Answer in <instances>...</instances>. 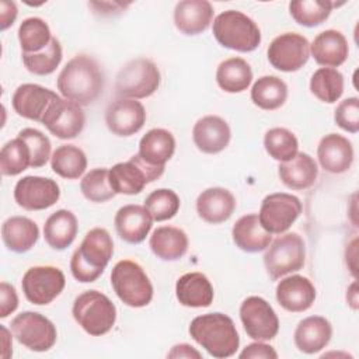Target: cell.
Instances as JSON below:
<instances>
[{"instance_id":"cell-1","label":"cell","mask_w":359,"mask_h":359,"mask_svg":"<svg viewBox=\"0 0 359 359\" xmlns=\"http://www.w3.org/2000/svg\"><path fill=\"white\" fill-rule=\"evenodd\" d=\"M105 76L98 62L84 53L73 56L60 70L56 87L63 98L86 107L104 91Z\"/></svg>"},{"instance_id":"cell-2","label":"cell","mask_w":359,"mask_h":359,"mask_svg":"<svg viewBox=\"0 0 359 359\" xmlns=\"http://www.w3.org/2000/svg\"><path fill=\"white\" fill-rule=\"evenodd\" d=\"M191 338L210 356L224 359L236 355L240 337L234 321L224 313H206L195 317L188 328Z\"/></svg>"},{"instance_id":"cell-3","label":"cell","mask_w":359,"mask_h":359,"mask_svg":"<svg viewBox=\"0 0 359 359\" xmlns=\"http://www.w3.org/2000/svg\"><path fill=\"white\" fill-rule=\"evenodd\" d=\"M114 255V241L104 227H94L86 233L80 247L70 258V272L81 283L97 280Z\"/></svg>"},{"instance_id":"cell-4","label":"cell","mask_w":359,"mask_h":359,"mask_svg":"<svg viewBox=\"0 0 359 359\" xmlns=\"http://www.w3.org/2000/svg\"><path fill=\"white\" fill-rule=\"evenodd\" d=\"M212 31L215 39L231 50L247 53L261 43V29L257 22L237 10H226L216 15Z\"/></svg>"},{"instance_id":"cell-5","label":"cell","mask_w":359,"mask_h":359,"mask_svg":"<svg viewBox=\"0 0 359 359\" xmlns=\"http://www.w3.org/2000/svg\"><path fill=\"white\" fill-rule=\"evenodd\" d=\"M74 321L91 337L105 335L116 321V307L111 299L98 290L80 293L72 307Z\"/></svg>"},{"instance_id":"cell-6","label":"cell","mask_w":359,"mask_h":359,"mask_svg":"<svg viewBox=\"0 0 359 359\" xmlns=\"http://www.w3.org/2000/svg\"><path fill=\"white\" fill-rule=\"evenodd\" d=\"M111 285L119 300L129 307H144L153 299L154 290L147 273L132 259H121L114 265Z\"/></svg>"},{"instance_id":"cell-7","label":"cell","mask_w":359,"mask_h":359,"mask_svg":"<svg viewBox=\"0 0 359 359\" xmlns=\"http://www.w3.org/2000/svg\"><path fill=\"white\" fill-rule=\"evenodd\" d=\"M160 81L161 74L157 65L147 57H136L118 72L115 94L118 98H147L157 91Z\"/></svg>"},{"instance_id":"cell-8","label":"cell","mask_w":359,"mask_h":359,"mask_svg":"<svg viewBox=\"0 0 359 359\" xmlns=\"http://www.w3.org/2000/svg\"><path fill=\"white\" fill-rule=\"evenodd\" d=\"M306 262V244L297 233H283L268 245L264 265L272 280L300 271Z\"/></svg>"},{"instance_id":"cell-9","label":"cell","mask_w":359,"mask_h":359,"mask_svg":"<svg viewBox=\"0 0 359 359\" xmlns=\"http://www.w3.org/2000/svg\"><path fill=\"white\" fill-rule=\"evenodd\" d=\"M164 165L147 164L139 154H133L128 161L116 163L109 168V185L115 194L137 195L150 182L164 174Z\"/></svg>"},{"instance_id":"cell-10","label":"cell","mask_w":359,"mask_h":359,"mask_svg":"<svg viewBox=\"0 0 359 359\" xmlns=\"http://www.w3.org/2000/svg\"><path fill=\"white\" fill-rule=\"evenodd\" d=\"M10 325L15 339L29 351L46 352L56 344V327L41 313L22 311L11 320Z\"/></svg>"},{"instance_id":"cell-11","label":"cell","mask_w":359,"mask_h":359,"mask_svg":"<svg viewBox=\"0 0 359 359\" xmlns=\"http://www.w3.org/2000/svg\"><path fill=\"white\" fill-rule=\"evenodd\" d=\"M65 273L52 265H35L25 271L21 287L25 299L35 306L52 303L65 289Z\"/></svg>"},{"instance_id":"cell-12","label":"cell","mask_w":359,"mask_h":359,"mask_svg":"<svg viewBox=\"0 0 359 359\" xmlns=\"http://www.w3.org/2000/svg\"><path fill=\"white\" fill-rule=\"evenodd\" d=\"M302 209L303 206L297 196L286 192H275L262 199L258 219L268 233L283 234L299 219Z\"/></svg>"},{"instance_id":"cell-13","label":"cell","mask_w":359,"mask_h":359,"mask_svg":"<svg viewBox=\"0 0 359 359\" xmlns=\"http://www.w3.org/2000/svg\"><path fill=\"white\" fill-rule=\"evenodd\" d=\"M240 320L245 334L255 341H271L279 332V318L273 307L261 296H248L243 300Z\"/></svg>"},{"instance_id":"cell-14","label":"cell","mask_w":359,"mask_h":359,"mask_svg":"<svg viewBox=\"0 0 359 359\" xmlns=\"http://www.w3.org/2000/svg\"><path fill=\"white\" fill-rule=\"evenodd\" d=\"M266 56L276 70L285 73L297 72L309 62L310 42L302 34L283 32L272 39Z\"/></svg>"},{"instance_id":"cell-15","label":"cell","mask_w":359,"mask_h":359,"mask_svg":"<svg viewBox=\"0 0 359 359\" xmlns=\"http://www.w3.org/2000/svg\"><path fill=\"white\" fill-rule=\"evenodd\" d=\"M60 198L57 182L48 177L25 175L14 187V201L25 210H45Z\"/></svg>"},{"instance_id":"cell-16","label":"cell","mask_w":359,"mask_h":359,"mask_svg":"<svg viewBox=\"0 0 359 359\" xmlns=\"http://www.w3.org/2000/svg\"><path fill=\"white\" fill-rule=\"evenodd\" d=\"M41 123L55 137L69 140L74 139L83 132L86 125V115L80 105L59 97L52 102Z\"/></svg>"},{"instance_id":"cell-17","label":"cell","mask_w":359,"mask_h":359,"mask_svg":"<svg viewBox=\"0 0 359 359\" xmlns=\"http://www.w3.org/2000/svg\"><path fill=\"white\" fill-rule=\"evenodd\" d=\"M146 109L137 100L116 98L105 109L108 130L121 137L137 133L146 123Z\"/></svg>"},{"instance_id":"cell-18","label":"cell","mask_w":359,"mask_h":359,"mask_svg":"<svg viewBox=\"0 0 359 359\" xmlns=\"http://www.w3.org/2000/svg\"><path fill=\"white\" fill-rule=\"evenodd\" d=\"M59 95L39 84L25 83L15 88L11 97V105L14 112L25 119L42 122L43 115Z\"/></svg>"},{"instance_id":"cell-19","label":"cell","mask_w":359,"mask_h":359,"mask_svg":"<svg viewBox=\"0 0 359 359\" xmlns=\"http://www.w3.org/2000/svg\"><path fill=\"white\" fill-rule=\"evenodd\" d=\"M231 139L229 123L217 115H206L198 119L192 128V140L196 149L205 154L223 151Z\"/></svg>"},{"instance_id":"cell-20","label":"cell","mask_w":359,"mask_h":359,"mask_svg":"<svg viewBox=\"0 0 359 359\" xmlns=\"http://www.w3.org/2000/svg\"><path fill=\"white\" fill-rule=\"evenodd\" d=\"M275 296L282 309L290 313H303L309 310L316 300V287L311 280L303 275H290L279 280Z\"/></svg>"},{"instance_id":"cell-21","label":"cell","mask_w":359,"mask_h":359,"mask_svg":"<svg viewBox=\"0 0 359 359\" xmlns=\"http://www.w3.org/2000/svg\"><path fill=\"white\" fill-rule=\"evenodd\" d=\"M353 147L348 137L328 133L317 146V158L321 168L330 174L346 172L353 163Z\"/></svg>"},{"instance_id":"cell-22","label":"cell","mask_w":359,"mask_h":359,"mask_svg":"<svg viewBox=\"0 0 359 359\" xmlns=\"http://www.w3.org/2000/svg\"><path fill=\"white\" fill-rule=\"evenodd\" d=\"M153 219L147 209L142 205H125L118 209L114 224L118 236L129 244H140L149 236Z\"/></svg>"},{"instance_id":"cell-23","label":"cell","mask_w":359,"mask_h":359,"mask_svg":"<svg viewBox=\"0 0 359 359\" xmlns=\"http://www.w3.org/2000/svg\"><path fill=\"white\" fill-rule=\"evenodd\" d=\"M236 206L234 195L222 187L208 188L196 198V213L209 224H219L229 220Z\"/></svg>"},{"instance_id":"cell-24","label":"cell","mask_w":359,"mask_h":359,"mask_svg":"<svg viewBox=\"0 0 359 359\" xmlns=\"http://www.w3.org/2000/svg\"><path fill=\"white\" fill-rule=\"evenodd\" d=\"M213 20V7L208 0H182L174 8V25L184 35L205 32Z\"/></svg>"},{"instance_id":"cell-25","label":"cell","mask_w":359,"mask_h":359,"mask_svg":"<svg viewBox=\"0 0 359 359\" xmlns=\"http://www.w3.org/2000/svg\"><path fill=\"white\" fill-rule=\"evenodd\" d=\"M331 337V323L323 316H310L299 321L293 334V341L300 352L314 355L330 344Z\"/></svg>"},{"instance_id":"cell-26","label":"cell","mask_w":359,"mask_h":359,"mask_svg":"<svg viewBox=\"0 0 359 359\" xmlns=\"http://www.w3.org/2000/svg\"><path fill=\"white\" fill-rule=\"evenodd\" d=\"M310 55L323 67H338L344 65L349 55L345 35L337 29L320 32L310 43Z\"/></svg>"},{"instance_id":"cell-27","label":"cell","mask_w":359,"mask_h":359,"mask_svg":"<svg viewBox=\"0 0 359 359\" xmlns=\"http://www.w3.org/2000/svg\"><path fill=\"white\" fill-rule=\"evenodd\" d=\"M175 297L185 307H209L213 302L215 290L205 273L188 272L177 279Z\"/></svg>"},{"instance_id":"cell-28","label":"cell","mask_w":359,"mask_h":359,"mask_svg":"<svg viewBox=\"0 0 359 359\" xmlns=\"http://www.w3.org/2000/svg\"><path fill=\"white\" fill-rule=\"evenodd\" d=\"M278 175L289 189L303 191L313 187L317 181L318 167L310 154L299 151L293 158L279 163Z\"/></svg>"},{"instance_id":"cell-29","label":"cell","mask_w":359,"mask_h":359,"mask_svg":"<svg viewBox=\"0 0 359 359\" xmlns=\"http://www.w3.org/2000/svg\"><path fill=\"white\" fill-rule=\"evenodd\" d=\"M39 238L38 224L25 216H11L1 224V240L8 251L24 254Z\"/></svg>"},{"instance_id":"cell-30","label":"cell","mask_w":359,"mask_h":359,"mask_svg":"<svg viewBox=\"0 0 359 359\" xmlns=\"http://www.w3.org/2000/svg\"><path fill=\"white\" fill-rule=\"evenodd\" d=\"M231 237L236 247L251 254L266 250L272 241V234L262 227L255 213L241 216L231 229Z\"/></svg>"},{"instance_id":"cell-31","label":"cell","mask_w":359,"mask_h":359,"mask_svg":"<svg viewBox=\"0 0 359 359\" xmlns=\"http://www.w3.org/2000/svg\"><path fill=\"white\" fill-rule=\"evenodd\" d=\"M149 245L151 252L163 261L181 259L189 247L187 233L174 226H160L150 236Z\"/></svg>"},{"instance_id":"cell-32","label":"cell","mask_w":359,"mask_h":359,"mask_svg":"<svg viewBox=\"0 0 359 359\" xmlns=\"http://www.w3.org/2000/svg\"><path fill=\"white\" fill-rule=\"evenodd\" d=\"M79 231L77 217L72 210L59 209L53 212L43 224V237L46 244L56 250L63 251L73 244Z\"/></svg>"},{"instance_id":"cell-33","label":"cell","mask_w":359,"mask_h":359,"mask_svg":"<svg viewBox=\"0 0 359 359\" xmlns=\"http://www.w3.org/2000/svg\"><path fill=\"white\" fill-rule=\"evenodd\" d=\"M175 153V139L172 133L163 128L146 132L139 142V156L151 165H164Z\"/></svg>"},{"instance_id":"cell-34","label":"cell","mask_w":359,"mask_h":359,"mask_svg":"<svg viewBox=\"0 0 359 359\" xmlns=\"http://www.w3.org/2000/svg\"><path fill=\"white\" fill-rule=\"evenodd\" d=\"M251 81V66L243 57H229L217 66L216 83L224 93H243L250 87Z\"/></svg>"},{"instance_id":"cell-35","label":"cell","mask_w":359,"mask_h":359,"mask_svg":"<svg viewBox=\"0 0 359 359\" xmlns=\"http://www.w3.org/2000/svg\"><path fill=\"white\" fill-rule=\"evenodd\" d=\"M287 100V84L278 76H262L251 87V101L264 111H275Z\"/></svg>"},{"instance_id":"cell-36","label":"cell","mask_w":359,"mask_h":359,"mask_svg":"<svg viewBox=\"0 0 359 359\" xmlns=\"http://www.w3.org/2000/svg\"><path fill=\"white\" fill-rule=\"evenodd\" d=\"M50 168L62 178L77 180L87 168L86 153L74 144H62L50 156Z\"/></svg>"},{"instance_id":"cell-37","label":"cell","mask_w":359,"mask_h":359,"mask_svg":"<svg viewBox=\"0 0 359 359\" xmlns=\"http://www.w3.org/2000/svg\"><path fill=\"white\" fill-rule=\"evenodd\" d=\"M344 86V74L332 67H320L310 79L311 94L327 104H334L342 97Z\"/></svg>"},{"instance_id":"cell-38","label":"cell","mask_w":359,"mask_h":359,"mask_svg":"<svg viewBox=\"0 0 359 359\" xmlns=\"http://www.w3.org/2000/svg\"><path fill=\"white\" fill-rule=\"evenodd\" d=\"M337 6L330 0H294L289 3V13L299 25L313 28L325 22Z\"/></svg>"},{"instance_id":"cell-39","label":"cell","mask_w":359,"mask_h":359,"mask_svg":"<svg viewBox=\"0 0 359 359\" xmlns=\"http://www.w3.org/2000/svg\"><path fill=\"white\" fill-rule=\"evenodd\" d=\"M17 35L22 53L41 52L50 43L53 38L48 22L39 17L25 18L20 24Z\"/></svg>"},{"instance_id":"cell-40","label":"cell","mask_w":359,"mask_h":359,"mask_svg":"<svg viewBox=\"0 0 359 359\" xmlns=\"http://www.w3.org/2000/svg\"><path fill=\"white\" fill-rule=\"evenodd\" d=\"M264 147L269 157L283 163L299 153V140L286 128H271L264 136Z\"/></svg>"},{"instance_id":"cell-41","label":"cell","mask_w":359,"mask_h":359,"mask_svg":"<svg viewBox=\"0 0 359 359\" xmlns=\"http://www.w3.org/2000/svg\"><path fill=\"white\" fill-rule=\"evenodd\" d=\"M31 167V153L21 137L8 140L0 150V171L6 177H15Z\"/></svg>"},{"instance_id":"cell-42","label":"cell","mask_w":359,"mask_h":359,"mask_svg":"<svg viewBox=\"0 0 359 359\" xmlns=\"http://www.w3.org/2000/svg\"><path fill=\"white\" fill-rule=\"evenodd\" d=\"M63 57L62 45L59 39L52 38L50 43L36 53H22V63L25 69L36 76L52 74L60 65Z\"/></svg>"},{"instance_id":"cell-43","label":"cell","mask_w":359,"mask_h":359,"mask_svg":"<svg viewBox=\"0 0 359 359\" xmlns=\"http://www.w3.org/2000/svg\"><path fill=\"white\" fill-rule=\"evenodd\" d=\"M143 206L154 222H164L172 219L178 213L181 202L172 189L160 188L147 195Z\"/></svg>"},{"instance_id":"cell-44","label":"cell","mask_w":359,"mask_h":359,"mask_svg":"<svg viewBox=\"0 0 359 359\" xmlns=\"http://www.w3.org/2000/svg\"><path fill=\"white\" fill-rule=\"evenodd\" d=\"M108 172V168H94L81 178L80 191L87 201L104 203L116 195L109 185Z\"/></svg>"},{"instance_id":"cell-45","label":"cell","mask_w":359,"mask_h":359,"mask_svg":"<svg viewBox=\"0 0 359 359\" xmlns=\"http://www.w3.org/2000/svg\"><path fill=\"white\" fill-rule=\"evenodd\" d=\"M18 137H21L29 149L32 168H39L48 163L52 156V144L46 135L34 128H24L18 132Z\"/></svg>"},{"instance_id":"cell-46","label":"cell","mask_w":359,"mask_h":359,"mask_svg":"<svg viewBox=\"0 0 359 359\" xmlns=\"http://www.w3.org/2000/svg\"><path fill=\"white\" fill-rule=\"evenodd\" d=\"M335 123L345 132L356 133L359 130V100L349 97L341 101L334 111Z\"/></svg>"},{"instance_id":"cell-47","label":"cell","mask_w":359,"mask_h":359,"mask_svg":"<svg viewBox=\"0 0 359 359\" xmlns=\"http://www.w3.org/2000/svg\"><path fill=\"white\" fill-rule=\"evenodd\" d=\"M18 307V294L15 287L7 282L0 283V318L8 317Z\"/></svg>"},{"instance_id":"cell-48","label":"cell","mask_w":359,"mask_h":359,"mask_svg":"<svg viewBox=\"0 0 359 359\" xmlns=\"http://www.w3.org/2000/svg\"><path fill=\"white\" fill-rule=\"evenodd\" d=\"M241 359H276L278 352L273 349V346L265 344L264 341H257L252 344H248L238 355Z\"/></svg>"},{"instance_id":"cell-49","label":"cell","mask_w":359,"mask_h":359,"mask_svg":"<svg viewBox=\"0 0 359 359\" xmlns=\"http://www.w3.org/2000/svg\"><path fill=\"white\" fill-rule=\"evenodd\" d=\"M17 14H18V10L14 1L1 0L0 1V29L6 31L7 28H10L14 24Z\"/></svg>"},{"instance_id":"cell-50","label":"cell","mask_w":359,"mask_h":359,"mask_svg":"<svg viewBox=\"0 0 359 359\" xmlns=\"http://www.w3.org/2000/svg\"><path fill=\"white\" fill-rule=\"evenodd\" d=\"M167 358H188V359H201L202 353L196 351L189 344H177L171 348V351L167 353Z\"/></svg>"},{"instance_id":"cell-51","label":"cell","mask_w":359,"mask_h":359,"mask_svg":"<svg viewBox=\"0 0 359 359\" xmlns=\"http://www.w3.org/2000/svg\"><path fill=\"white\" fill-rule=\"evenodd\" d=\"M0 328H1V348H3L1 356L7 359L11 356V337L8 335V330L4 325H1Z\"/></svg>"},{"instance_id":"cell-52","label":"cell","mask_w":359,"mask_h":359,"mask_svg":"<svg viewBox=\"0 0 359 359\" xmlns=\"http://www.w3.org/2000/svg\"><path fill=\"white\" fill-rule=\"evenodd\" d=\"M346 302L353 309L358 310V283L353 280L351 286L346 289Z\"/></svg>"}]
</instances>
